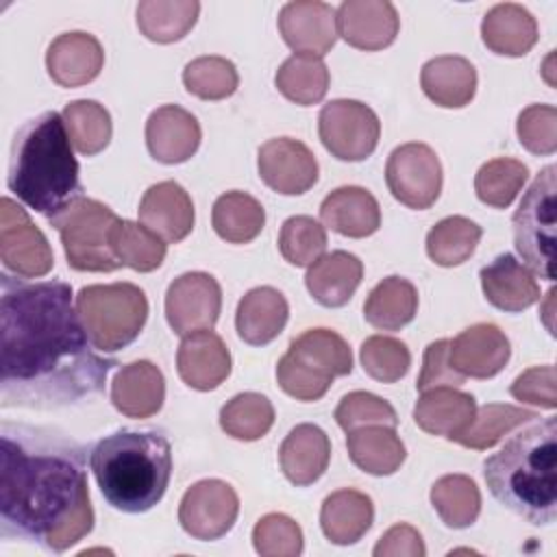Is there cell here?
<instances>
[{"label": "cell", "mask_w": 557, "mask_h": 557, "mask_svg": "<svg viewBox=\"0 0 557 557\" xmlns=\"http://www.w3.org/2000/svg\"><path fill=\"white\" fill-rule=\"evenodd\" d=\"M278 250L287 263L309 268L326 250V231L309 215H292L281 226Z\"/></svg>", "instance_id": "bcb514c9"}, {"label": "cell", "mask_w": 557, "mask_h": 557, "mask_svg": "<svg viewBox=\"0 0 557 557\" xmlns=\"http://www.w3.org/2000/svg\"><path fill=\"white\" fill-rule=\"evenodd\" d=\"M213 231L231 244L252 242L265 224V211L257 198L246 191H226L218 196L211 211Z\"/></svg>", "instance_id": "8d00e7d4"}, {"label": "cell", "mask_w": 557, "mask_h": 557, "mask_svg": "<svg viewBox=\"0 0 557 557\" xmlns=\"http://www.w3.org/2000/svg\"><path fill=\"white\" fill-rule=\"evenodd\" d=\"M474 411L476 400L472 394H466L459 387H433L420 392L413 407V420L424 433L453 440L468 426Z\"/></svg>", "instance_id": "f546056e"}, {"label": "cell", "mask_w": 557, "mask_h": 557, "mask_svg": "<svg viewBox=\"0 0 557 557\" xmlns=\"http://www.w3.org/2000/svg\"><path fill=\"white\" fill-rule=\"evenodd\" d=\"M198 13L196 0H144L137 4V28L150 41L172 44L194 28Z\"/></svg>", "instance_id": "e575fe53"}, {"label": "cell", "mask_w": 557, "mask_h": 557, "mask_svg": "<svg viewBox=\"0 0 557 557\" xmlns=\"http://www.w3.org/2000/svg\"><path fill=\"white\" fill-rule=\"evenodd\" d=\"M111 250L115 259L137 272L157 270L168 252V244L133 220H120L111 233Z\"/></svg>", "instance_id": "b9f144b4"}, {"label": "cell", "mask_w": 557, "mask_h": 557, "mask_svg": "<svg viewBox=\"0 0 557 557\" xmlns=\"http://www.w3.org/2000/svg\"><path fill=\"white\" fill-rule=\"evenodd\" d=\"M529 178V168L511 157H496L483 163L474 176V191L481 202L507 209Z\"/></svg>", "instance_id": "ee69618b"}, {"label": "cell", "mask_w": 557, "mask_h": 557, "mask_svg": "<svg viewBox=\"0 0 557 557\" xmlns=\"http://www.w3.org/2000/svg\"><path fill=\"white\" fill-rule=\"evenodd\" d=\"M63 122L72 146L83 157L102 152L113 135L109 111L96 100H74L63 109Z\"/></svg>", "instance_id": "60d3db41"}, {"label": "cell", "mask_w": 557, "mask_h": 557, "mask_svg": "<svg viewBox=\"0 0 557 557\" xmlns=\"http://www.w3.org/2000/svg\"><path fill=\"white\" fill-rule=\"evenodd\" d=\"M511 396L542 407V409H555L557 407V374L555 366H533L524 370L509 387Z\"/></svg>", "instance_id": "816d5d0a"}, {"label": "cell", "mask_w": 557, "mask_h": 557, "mask_svg": "<svg viewBox=\"0 0 557 557\" xmlns=\"http://www.w3.org/2000/svg\"><path fill=\"white\" fill-rule=\"evenodd\" d=\"M239 513L235 490L220 479L194 483L181 498L178 522L183 531L196 540L209 542L226 535Z\"/></svg>", "instance_id": "4fadbf2b"}, {"label": "cell", "mask_w": 557, "mask_h": 557, "mask_svg": "<svg viewBox=\"0 0 557 557\" xmlns=\"http://www.w3.org/2000/svg\"><path fill=\"white\" fill-rule=\"evenodd\" d=\"M48 222L61 237L70 268L78 272H113L122 268L111 250V233L120 218L100 200L81 194Z\"/></svg>", "instance_id": "ba28073f"}, {"label": "cell", "mask_w": 557, "mask_h": 557, "mask_svg": "<svg viewBox=\"0 0 557 557\" xmlns=\"http://www.w3.org/2000/svg\"><path fill=\"white\" fill-rule=\"evenodd\" d=\"M418 313V289L405 276L383 278L363 302V318L379 331H400Z\"/></svg>", "instance_id": "836d02e7"}, {"label": "cell", "mask_w": 557, "mask_h": 557, "mask_svg": "<svg viewBox=\"0 0 557 557\" xmlns=\"http://www.w3.org/2000/svg\"><path fill=\"white\" fill-rule=\"evenodd\" d=\"M555 191L557 168L546 165L524 191L513 213V244L529 270L555 278Z\"/></svg>", "instance_id": "9c48e42d"}, {"label": "cell", "mask_w": 557, "mask_h": 557, "mask_svg": "<svg viewBox=\"0 0 557 557\" xmlns=\"http://www.w3.org/2000/svg\"><path fill=\"white\" fill-rule=\"evenodd\" d=\"M420 85L424 96L437 107L459 109L474 98L476 70L466 57H433L422 65Z\"/></svg>", "instance_id": "f1b7e54d"}, {"label": "cell", "mask_w": 557, "mask_h": 557, "mask_svg": "<svg viewBox=\"0 0 557 557\" xmlns=\"http://www.w3.org/2000/svg\"><path fill=\"white\" fill-rule=\"evenodd\" d=\"M511 357L507 335L490 322H479L463 329L448 346L450 366L470 379L496 376Z\"/></svg>", "instance_id": "ac0fdd59"}, {"label": "cell", "mask_w": 557, "mask_h": 557, "mask_svg": "<svg viewBox=\"0 0 557 557\" xmlns=\"http://www.w3.org/2000/svg\"><path fill=\"white\" fill-rule=\"evenodd\" d=\"M107 503L126 513L152 509L172 474V446L161 431H117L102 437L89 457Z\"/></svg>", "instance_id": "5b68a950"}, {"label": "cell", "mask_w": 557, "mask_h": 557, "mask_svg": "<svg viewBox=\"0 0 557 557\" xmlns=\"http://www.w3.org/2000/svg\"><path fill=\"white\" fill-rule=\"evenodd\" d=\"M176 370L191 389L211 392L231 374V352L211 329L196 331L183 337L176 350Z\"/></svg>", "instance_id": "ffe728a7"}, {"label": "cell", "mask_w": 557, "mask_h": 557, "mask_svg": "<svg viewBox=\"0 0 557 557\" xmlns=\"http://www.w3.org/2000/svg\"><path fill=\"white\" fill-rule=\"evenodd\" d=\"M346 448H348V457L350 461L374 476H389L394 474L405 457V444L398 437L394 426H361V429H352L346 435Z\"/></svg>", "instance_id": "d6a6232c"}, {"label": "cell", "mask_w": 557, "mask_h": 557, "mask_svg": "<svg viewBox=\"0 0 557 557\" xmlns=\"http://www.w3.org/2000/svg\"><path fill=\"white\" fill-rule=\"evenodd\" d=\"M481 39L494 54L524 57L537 41V22L522 4L500 2L485 13Z\"/></svg>", "instance_id": "1f68e13d"}, {"label": "cell", "mask_w": 557, "mask_h": 557, "mask_svg": "<svg viewBox=\"0 0 557 557\" xmlns=\"http://www.w3.org/2000/svg\"><path fill=\"white\" fill-rule=\"evenodd\" d=\"M431 505L450 529H468L481 513V492L466 474H446L431 487Z\"/></svg>", "instance_id": "ab89813d"}, {"label": "cell", "mask_w": 557, "mask_h": 557, "mask_svg": "<svg viewBox=\"0 0 557 557\" xmlns=\"http://www.w3.org/2000/svg\"><path fill=\"white\" fill-rule=\"evenodd\" d=\"M335 422L348 433L352 429H361V426H394L398 424V416L394 411V407L370 392H350L346 394L339 405L335 407Z\"/></svg>", "instance_id": "681fc988"}, {"label": "cell", "mask_w": 557, "mask_h": 557, "mask_svg": "<svg viewBox=\"0 0 557 557\" xmlns=\"http://www.w3.org/2000/svg\"><path fill=\"white\" fill-rule=\"evenodd\" d=\"M278 33L294 54L324 57L337 41L335 9L320 0H294L278 13Z\"/></svg>", "instance_id": "2e32d148"}, {"label": "cell", "mask_w": 557, "mask_h": 557, "mask_svg": "<svg viewBox=\"0 0 557 557\" xmlns=\"http://www.w3.org/2000/svg\"><path fill=\"white\" fill-rule=\"evenodd\" d=\"M361 278L363 263L359 257L346 250H333L309 265L305 285L322 307H344L357 292Z\"/></svg>", "instance_id": "83f0119b"}, {"label": "cell", "mask_w": 557, "mask_h": 557, "mask_svg": "<svg viewBox=\"0 0 557 557\" xmlns=\"http://www.w3.org/2000/svg\"><path fill=\"white\" fill-rule=\"evenodd\" d=\"M0 289L2 405L57 409L98 394L117 363L91 348L72 287L4 272Z\"/></svg>", "instance_id": "6da1fadb"}, {"label": "cell", "mask_w": 557, "mask_h": 557, "mask_svg": "<svg viewBox=\"0 0 557 557\" xmlns=\"http://www.w3.org/2000/svg\"><path fill=\"white\" fill-rule=\"evenodd\" d=\"M320 220L344 237L361 239L379 231L381 207L366 187L344 185L322 200Z\"/></svg>", "instance_id": "484cf974"}, {"label": "cell", "mask_w": 557, "mask_h": 557, "mask_svg": "<svg viewBox=\"0 0 557 557\" xmlns=\"http://www.w3.org/2000/svg\"><path fill=\"white\" fill-rule=\"evenodd\" d=\"M535 418L537 413L531 409L503 403H487L483 407H476L468 426L459 431L450 442H457L472 450H487L494 444H498L505 435Z\"/></svg>", "instance_id": "d590c367"}, {"label": "cell", "mask_w": 557, "mask_h": 557, "mask_svg": "<svg viewBox=\"0 0 557 557\" xmlns=\"http://www.w3.org/2000/svg\"><path fill=\"white\" fill-rule=\"evenodd\" d=\"M0 259L20 278L46 276L54 265L46 235L30 222L28 213L11 198L0 205Z\"/></svg>", "instance_id": "7c38bea8"}, {"label": "cell", "mask_w": 557, "mask_h": 557, "mask_svg": "<svg viewBox=\"0 0 557 557\" xmlns=\"http://www.w3.org/2000/svg\"><path fill=\"white\" fill-rule=\"evenodd\" d=\"M198 120L178 104H163L148 115L146 146L152 159L174 165L191 159L200 146Z\"/></svg>", "instance_id": "d6986e66"}, {"label": "cell", "mask_w": 557, "mask_h": 557, "mask_svg": "<svg viewBox=\"0 0 557 557\" xmlns=\"http://www.w3.org/2000/svg\"><path fill=\"white\" fill-rule=\"evenodd\" d=\"M74 302L89 342L100 352L133 344L148 320L146 294L133 283L87 285Z\"/></svg>", "instance_id": "52a82bcc"}, {"label": "cell", "mask_w": 557, "mask_h": 557, "mask_svg": "<svg viewBox=\"0 0 557 557\" xmlns=\"http://www.w3.org/2000/svg\"><path fill=\"white\" fill-rule=\"evenodd\" d=\"M185 89L202 100H224L235 94L239 85V74L233 61L215 54L198 57L189 61L183 70Z\"/></svg>", "instance_id": "f6af8a7d"}, {"label": "cell", "mask_w": 557, "mask_h": 557, "mask_svg": "<svg viewBox=\"0 0 557 557\" xmlns=\"http://www.w3.org/2000/svg\"><path fill=\"white\" fill-rule=\"evenodd\" d=\"M318 135L322 146L339 161H363L379 144L381 122L376 113L348 98L331 100L318 115Z\"/></svg>", "instance_id": "30bf717a"}, {"label": "cell", "mask_w": 557, "mask_h": 557, "mask_svg": "<svg viewBox=\"0 0 557 557\" xmlns=\"http://www.w3.org/2000/svg\"><path fill=\"white\" fill-rule=\"evenodd\" d=\"M479 276L487 302L500 311L518 313L540 300L535 274L509 252L498 255L492 263L481 268Z\"/></svg>", "instance_id": "603a6c76"}, {"label": "cell", "mask_w": 557, "mask_h": 557, "mask_svg": "<svg viewBox=\"0 0 557 557\" xmlns=\"http://www.w3.org/2000/svg\"><path fill=\"white\" fill-rule=\"evenodd\" d=\"M516 133L531 154H553L557 150V109L553 104H529L518 115Z\"/></svg>", "instance_id": "f907efd6"}, {"label": "cell", "mask_w": 557, "mask_h": 557, "mask_svg": "<svg viewBox=\"0 0 557 557\" xmlns=\"http://www.w3.org/2000/svg\"><path fill=\"white\" fill-rule=\"evenodd\" d=\"M481 235V226L470 218L448 215L426 233V255L442 268L461 265L474 255Z\"/></svg>", "instance_id": "f35d334b"}, {"label": "cell", "mask_w": 557, "mask_h": 557, "mask_svg": "<svg viewBox=\"0 0 557 557\" xmlns=\"http://www.w3.org/2000/svg\"><path fill=\"white\" fill-rule=\"evenodd\" d=\"M289 318L285 296L274 287H255L246 292L235 311L237 335L250 346H265L278 337Z\"/></svg>", "instance_id": "4316f807"}, {"label": "cell", "mask_w": 557, "mask_h": 557, "mask_svg": "<svg viewBox=\"0 0 557 557\" xmlns=\"http://www.w3.org/2000/svg\"><path fill=\"white\" fill-rule=\"evenodd\" d=\"M448 346L450 339H435L426 346L422 370L416 381L418 392H426L433 387H459L466 376H461L448 359Z\"/></svg>", "instance_id": "f5cc1de1"}, {"label": "cell", "mask_w": 557, "mask_h": 557, "mask_svg": "<svg viewBox=\"0 0 557 557\" xmlns=\"http://www.w3.org/2000/svg\"><path fill=\"white\" fill-rule=\"evenodd\" d=\"M222 309L220 283L207 272H185L165 292V318L181 337L213 329Z\"/></svg>", "instance_id": "5bb4252c"}, {"label": "cell", "mask_w": 557, "mask_h": 557, "mask_svg": "<svg viewBox=\"0 0 557 557\" xmlns=\"http://www.w3.org/2000/svg\"><path fill=\"white\" fill-rule=\"evenodd\" d=\"M57 111L28 120L15 135L9 161V189L30 209L52 218L81 196L78 161Z\"/></svg>", "instance_id": "277c9868"}, {"label": "cell", "mask_w": 557, "mask_h": 557, "mask_svg": "<svg viewBox=\"0 0 557 557\" xmlns=\"http://www.w3.org/2000/svg\"><path fill=\"white\" fill-rule=\"evenodd\" d=\"M104 65L100 41L83 30L59 35L46 52L50 78L61 87H81L91 83Z\"/></svg>", "instance_id": "7402d4cb"}, {"label": "cell", "mask_w": 557, "mask_h": 557, "mask_svg": "<svg viewBox=\"0 0 557 557\" xmlns=\"http://www.w3.org/2000/svg\"><path fill=\"white\" fill-rule=\"evenodd\" d=\"M374 522L372 498L359 490L344 487L329 494L320 509V527L329 542L348 546L359 542Z\"/></svg>", "instance_id": "4dcf8cb0"}, {"label": "cell", "mask_w": 557, "mask_h": 557, "mask_svg": "<svg viewBox=\"0 0 557 557\" xmlns=\"http://www.w3.org/2000/svg\"><path fill=\"white\" fill-rule=\"evenodd\" d=\"M139 222L165 244L183 242L194 228V202L176 181H161L144 191Z\"/></svg>", "instance_id": "44dd1931"}, {"label": "cell", "mask_w": 557, "mask_h": 557, "mask_svg": "<svg viewBox=\"0 0 557 557\" xmlns=\"http://www.w3.org/2000/svg\"><path fill=\"white\" fill-rule=\"evenodd\" d=\"M0 533L63 553L94 529L85 448L57 429L2 422Z\"/></svg>", "instance_id": "7a4b0ae2"}, {"label": "cell", "mask_w": 557, "mask_h": 557, "mask_svg": "<svg viewBox=\"0 0 557 557\" xmlns=\"http://www.w3.org/2000/svg\"><path fill=\"white\" fill-rule=\"evenodd\" d=\"M165 400L163 372L148 359L122 366L111 383V403L126 418H150Z\"/></svg>", "instance_id": "cb8c5ba5"}, {"label": "cell", "mask_w": 557, "mask_h": 557, "mask_svg": "<svg viewBox=\"0 0 557 557\" xmlns=\"http://www.w3.org/2000/svg\"><path fill=\"white\" fill-rule=\"evenodd\" d=\"M426 546L422 535L411 524H394L374 546V557H424Z\"/></svg>", "instance_id": "db71d44e"}, {"label": "cell", "mask_w": 557, "mask_h": 557, "mask_svg": "<svg viewBox=\"0 0 557 557\" xmlns=\"http://www.w3.org/2000/svg\"><path fill=\"white\" fill-rule=\"evenodd\" d=\"M272 424L274 407L263 394L257 392H242L220 409L222 431L242 442H255L263 437Z\"/></svg>", "instance_id": "7bdbcfd3"}, {"label": "cell", "mask_w": 557, "mask_h": 557, "mask_svg": "<svg viewBox=\"0 0 557 557\" xmlns=\"http://www.w3.org/2000/svg\"><path fill=\"white\" fill-rule=\"evenodd\" d=\"M359 359L363 372L379 383L400 381L411 366V352L407 344L389 335H372L361 344Z\"/></svg>", "instance_id": "7dc6e473"}, {"label": "cell", "mask_w": 557, "mask_h": 557, "mask_svg": "<svg viewBox=\"0 0 557 557\" xmlns=\"http://www.w3.org/2000/svg\"><path fill=\"white\" fill-rule=\"evenodd\" d=\"M492 496L531 524H553L557 516V422L540 420L511 435L483 463Z\"/></svg>", "instance_id": "3957f363"}, {"label": "cell", "mask_w": 557, "mask_h": 557, "mask_svg": "<svg viewBox=\"0 0 557 557\" xmlns=\"http://www.w3.org/2000/svg\"><path fill=\"white\" fill-rule=\"evenodd\" d=\"M274 83L287 100L309 107L318 104L326 96L331 74L320 57L292 54L276 70Z\"/></svg>", "instance_id": "74e56055"}, {"label": "cell", "mask_w": 557, "mask_h": 557, "mask_svg": "<svg viewBox=\"0 0 557 557\" xmlns=\"http://www.w3.org/2000/svg\"><path fill=\"white\" fill-rule=\"evenodd\" d=\"M252 544L263 557H296L302 553V529L285 513H265L252 529Z\"/></svg>", "instance_id": "c3c4849f"}, {"label": "cell", "mask_w": 557, "mask_h": 557, "mask_svg": "<svg viewBox=\"0 0 557 557\" xmlns=\"http://www.w3.org/2000/svg\"><path fill=\"white\" fill-rule=\"evenodd\" d=\"M331 442L318 424H296L278 448V463L289 483L305 487L315 483L329 468Z\"/></svg>", "instance_id": "d4e9b609"}, {"label": "cell", "mask_w": 557, "mask_h": 557, "mask_svg": "<svg viewBox=\"0 0 557 557\" xmlns=\"http://www.w3.org/2000/svg\"><path fill=\"white\" fill-rule=\"evenodd\" d=\"M385 183L400 205L418 211L429 209L442 191V163L431 146L403 144L387 157Z\"/></svg>", "instance_id": "8fae6325"}, {"label": "cell", "mask_w": 557, "mask_h": 557, "mask_svg": "<svg viewBox=\"0 0 557 557\" xmlns=\"http://www.w3.org/2000/svg\"><path fill=\"white\" fill-rule=\"evenodd\" d=\"M257 170L261 181L283 196H300L309 191L320 172L313 152L292 137L268 139L257 152Z\"/></svg>", "instance_id": "9a60e30c"}, {"label": "cell", "mask_w": 557, "mask_h": 557, "mask_svg": "<svg viewBox=\"0 0 557 557\" xmlns=\"http://www.w3.org/2000/svg\"><path fill=\"white\" fill-rule=\"evenodd\" d=\"M350 372V346L331 329H309L300 333L276 363L278 387L302 403L320 400L335 376Z\"/></svg>", "instance_id": "8992f818"}, {"label": "cell", "mask_w": 557, "mask_h": 557, "mask_svg": "<svg viewBox=\"0 0 557 557\" xmlns=\"http://www.w3.org/2000/svg\"><path fill=\"white\" fill-rule=\"evenodd\" d=\"M337 35L359 50H383L394 44L400 20L387 0H344L335 11Z\"/></svg>", "instance_id": "e0dca14e"}]
</instances>
